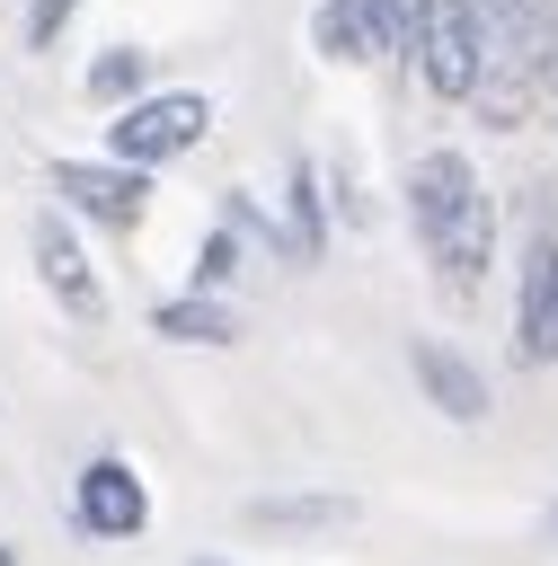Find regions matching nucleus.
<instances>
[{
    "mask_svg": "<svg viewBox=\"0 0 558 566\" xmlns=\"http://www.w3.org/2000/svg\"><path fill=\"white\" fill-rule=\"evenodd\" d=\"M248 522L257 531H345L354 522V495H257Z\"/></svg>",
    "mask_w": 558,
    "mask_h": 566,
    "instance_id": "obj_12",
    "label": "nucleus"
},
{
    "mask_svg": "<svg viewBox=\"0 0 558 566\" xmlns=\"http://www.w3.org/2000/svg\"><path fill=\"white\" fill-rule=\"evenodd\" d=\"M407 221H416V248L461 292L487 274V256H496V203H487V186H478V168L461 150H425L407 168Z\"/></svg>",
    "mask_w": 558,
    "mask_h": 566,
    "instance_id": "obj_1",
    "label": "nucleus"
},
{
    "mask_svg": "<svg viewBox=\"0 0 558 566\" xmlns=\"http://www.w3.org/2000/svg\"><path fill=\"white\" fill-rule=\"evenodd\" d=\"M35 274H44V292L62 301V318H80V327L106 318V292H97V274H89V256H80V239H71L62 212L35 221Z\"/></svg>",
    "mask_w": 558,
    "mask_h": 566,
    "instance_id": "obj_7",
    "label": "nucleus"
},
{
    "mask_svg": "<svg viewBox=\"0 0 558 566\" xmlns=\"http://www.w3.org/2000/svg\"><path fill=\"white\" fill-rule=\"evenodd\" d=\"M407 62H416V80H425V97H443V106H461V97L478 88V71H487V35H478V0H416V18H407Z\"/></svg>",
    "mask_w": 558,
    "mask_h": 566,
    "instance_id": "obj_2",
    "label": "nucleus"
},
{
    "mask_svg": "<svg viewBox=\"0 0 558 566\" xmlns=\"http://www.w3.org/2000/svg\"><path fill=\"white\" fill-rule=\"evenodd\" d=\"M531 80L558 97V9H549V27H540V53H531Z\"/></svg>",
    "mask_w": 558,
    "mask_h": 566,
    "instance_id": "obj_17",
    "label": "nucleus"
},
{
    "mask_svg": "<svg viewBox=\"0 0 558 566\" xmlns=\"http://www.w3.org/2000/svg\"><path fill=\"white\" fill-rule=\"evenodd\" d=\"M142 88H151V53L115 44L106 62H89V97H142Z\"/></svg>",
    "mask_w": 558,
    "mask_h": 566,
    "instance_id": "obj_14",
    "label": "nucleus"
},
{
    "mask_svg": "<svg viewBox=\"0 0 558 566\" xmlns=\"http://www.w3.org/2000/svg\"><path fill=\"white\" fill-rule=\"evenodd\" d=\"M407 18L416 0H319L310 44L328 62H372V53H407Z\"/></svg>",
    "mask_w": 558,
    "mask_h": 566,
    "instance_id": "obj_4",
    "label": "nucleus"
},
{
    "mask_svg": "<svg viewBox=\"0 0 558 566\" xmlns=\"http://www.w3.org/2000/svg\"><path fill=\"white\" fill-rule=\"evenodd\" d=\"M407 371H416V389H425V398H434L452 424H478V416H487V380H478V371H469L452 345L416 336V345H407Z\"/></svg>",
    "mask_w": 558,
    "mask_h": 566,
    "instance_id": "obj_9",
    "label": "nucleus"
},
{
    "mask_svg": "<svg viewBox=\"0 0 558 566\" xmlns=\"http://www.w3.org/2000/svg\"><path fill=\"white\" fill-rule=\"evenodd\" d=\"M53 195H62L71 212L106 221V230H133V221L151 212V168H133V159H115V168H97V159H53Z\"/></svg>",
    "mask_w": 558,
    "mask_h": 566,
    "instance_id": "obj_6",
    "label": "nucleus"
},
{
    "mask_svg": "<svg viewBox=\"0 0 558 566\" xmlns=\"http://www.w3.org/2000/svg\"><path fill=\"white\" fill-rule=\"evenodd\" d=\"M0 566H18V557H9V548H0Z\"/></svg>",
    "mask_w": 558,
    "mask_h": 566,
    "instance_id": "obj_19",
    "label": "nucleus"
},
{
    "mask_svg": "<svg viewBox=\"0 0 558 566\" xmlns=\"http://www.w3.org/2000/svg\"><path fill=\"white\" fill-rule=\"evenodd\" d=\"M514 354H523V363H558V239H531V248H523Z\"/></svg>",
    "mask_w": 558,
    "mask_h": 566,
    "instance_id": "obj_8",
    "label": "nucleus"
},
{
    "mask_svg": "<svg viewBox=\"0 0 558 566\" xmlns=\"http://www.w3.org/2000/svg\"><path fill=\"white\" fill-rule=\"evenodd\" d=\"M283 248H292L301 265L328 248V221H319V177H310V159H292V221H283Z\"/></svg>",
    "mask_w": 558,
    "mask_h": 566,
    "instance_id": "obj_13",
    "label": "nucleus"
},
{
    "mask_svg": "<svg viewBox=\"0 0 558 566\" xmlns=\"http://www.w3.org/2000/svg\"><path fill=\"white\" fill-rule=\"evenodd\" d=\"M151 327H159V336H177V345H230V336H239V318H230L204 283H195V292H177V301H159V310H151Z\"/></svg>",
    "mask_w": 558,
    "mask_h": 566,
    "instance_id": "obj_11",
    "label": "nucleus"
},
{
    "mask_svg": "<svg viewBox=\"0 0 558 566\" xmlns=\"http://www.w3.org/2000/svg\"><path fill=\"white\" fill-rule=\"evenodd\" d=\"M549 9H558V0H478V35H487V62H514V71H531Z\"/></svg>",
    "mask_w": 558,
    "mask_h": 566,
    "instance_id": "obj_10",
    "label": "nucleus"
},
{
    "mask_svg": "<svg viewBox=\"0 0 558 566\" xmlns=\"http://www.w3.org/2000/svg\"><path fill=\"white\" fill-rule=\"evenodd\" d=\"M230 274H239V239H230V221H221V230L204 239V256H195V283H204V292H221Z\"/></svg>",
    "mask_w": 558,
    "mask_h": 566,
    "instance_id": "obj_15",
    "label": "nucleus"
},
{
    "mask_svg": "<svg viewBox=\"0 0 558 566\" xmlns=\"http://www.w3.org/2000/svg\"><path fill=\"white\" fill-rule=\"evenodd\" d=\"M71 9H80V0H27V44H62Z\"/></svg>",
    "mask_w": 558,
    "mask_h": 566,
    "instance_id": "obj_16",
    "label": "nucleus"
},
{
    "mask_svg": "<svg viewBox=\"0 0 558 566\" xmlns=\"http://www.w3.org/2000/svg\"><path fill=\"white\" fill-rule=\"evenodd\" d=\"M540 539H549V548H558V504H549V513H540Z\"/></svg>",
    "mask_w": 558,
    "mask_h": 566,
    "instance_id": "obj_18",
    "label": "nucleus"
},
{
    "mask_svg": "<svg viewBox=\"0 0 558 566\" xmlns=\"http://www.w3.org/2000/svg\"><path fill=\"white\" fill-rule=\"evenodd\" d=\"M71 522H80L89 539H142V522H151V486L133 478V460L97 451V460L80 469V486H71Z\"/></svg>",
    "mask_w": 558,
    "mask_h": 566,
    "instance_id": "obj_5",
    "label": "nucleus"
},
{
    "mask_svg": "<svg viewBox=\"0 0 558 566\" xmlns=\"http://www.w3.org/2000/svg\"><path fill=\"white\" fill-rule=\"evenodd\" d=\"M204 133H213V97H204V88H151V97H133V106L106 124L115 159H133V168H168V159H186Z\"/></svg>",
    "mask_w": 558,
    "mask_h": 566,
    "instance_id": "obj_3",
    "label": "nucleus"
}]
</instances>
